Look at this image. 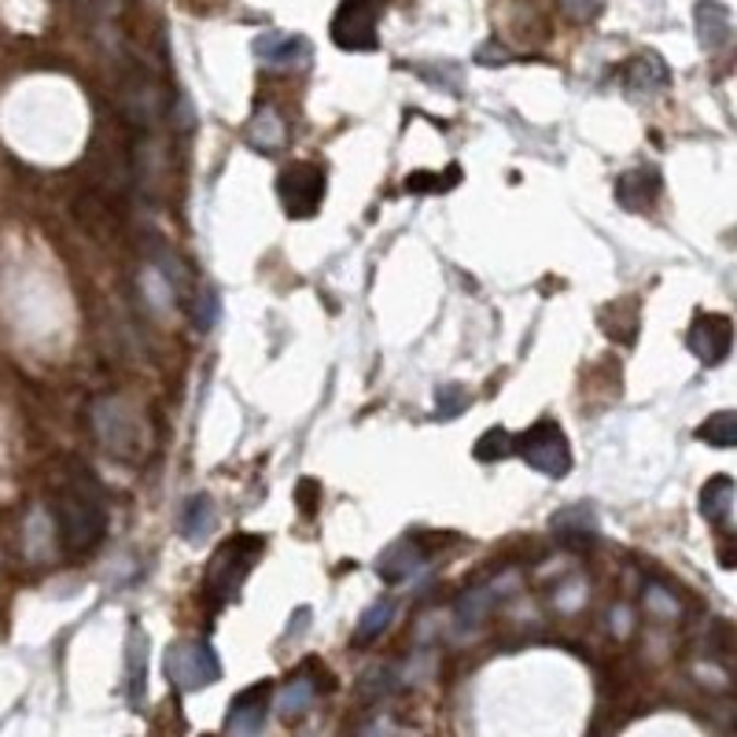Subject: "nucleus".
I'll return each mask as SVG.
<instances>
[{
  "label": "nucleus",
  "mask_w": 737,
  "mask_h": 737,
  "mask_svg": "<svg viewBox=\"0 0 737 737\" xmlns=\"http://www.w3.org/2000/svg\"><path fill=\"white\" fill-rule=\"evenodd\" d=\"M93 424L100 443L108 446L111 454H122V458H133L144 443V428L137 421V413L125 410V402L119 399H100L93 406Z\"/></svg>",
  "instance_id": "7"
},
{
  "label": "nucleus",
  "mask_w": 737,
  "mask_h": 737,
  "mask_svg": "<svg viewBox=\"0 0 737 737\" xmlns=\"http://www.w3.org/2000/svg\"><path fill=\"white\" fill-rule=\"evenodd\" d=\"M693 19H697V37H701V48H708V52H723V48L730 45L734 15L726 4H720V0H701Z\"/></svg>",
  "instance_id": "12"
},
{
  "label": "nucleus",
  "mask_w": 737,
  "mask_h": 737,
  "mask_svg": "<svg viewBox=\"0 0 737 737\" xmlns=\"http://www.w3.org/2000/svg\"><path fill=\"white\" fill-rule=\"evenodd\" d=\"M553 531H557V539L565 542V546L587 549V546H594V539H597V517L590 506L560 509L557 517H553Z\"/></svg>",
  "instance_id": "14"
},
{
  "label": "nucleus",
  "mask_w": 737,
  "mask_h": 737,
  "mask_svg": "<svg viewBox=\"0 0 737 737\" xmlns=\"http://www.w3.org/2000/svg\"><path fill=\"white\" fill-rule=\"evenodd\" d=\"M144 693H148V635L133 619L130 635H125V697L133 708H141Z\"/></svg>",
  "instance_id": "11"
},
{
  "label": "nucleus",
  "mask_w": 737,
  "mask_h": 737,
  "mask_svg": "<svg viewBox=\"0 0 737 737\" xmlns=\"http://www.w3.org/2000/svg\"><path fill=\"white\" fill-rule=\"evenodd\" d=\"M376 26H380V0H339L328 34L343 52H376L380 45Z\"/></svg>",
  "instance_id": "4"
},
{
  "label": "nucleus",
  "mask_w": 737,
  "mask_h": 737,
  "mask_svg": "<svg viewBox=\"0 0 737 737\" xmlns=\"http://www.w3.org/2000/svg\"><path fill=\"white\" fill-rule=\"evenodd\" d=\"M52 512H56V528H60V542L67 553H89L104 542L108 506H104V494L85 469L67 476Z\"/></svg>",
  "instance_id": "1"
},
{
  "label": "nucleus",
  "mask_w": 737,
  "mask_h": 737,
  "mask_svg": "<svg viewBox=\"0 0 737 737\" xmlns=\"http://www.w3.org/2000/svg\"><path fill=\"white\" fill-rule=\"evenodd\" d=\"M251 48H255V56L266 67H299L314 52V45H310L303 34H285V31L258 34L255 41H251Z\"/></svg>",
  "instance_id": "10"
},
{
  "label": "nucleus",
  "mask_w": 737,
  "mask_h": 737,
  "mask_svg": "<svg viewBox=\"0 0 737 737\" xmlns=\"http://www.w3.org/2000/svg\"><path fill=\"white\" fill-rule=\"evenodd\" d=\"M517 454L549 480H565L571 472V446L557 421H539L523 435H517Z\"/></svg>",
  "instance_id": "3"
},
{
  "label": "nucleus",
  "mask_w": 737,
  "mask_h": 737,
  "mask_svg": "<svg viewBox=\"0 0 737 737\" xmlns=\"http://www.w3.org/2000/svg\"><path fill=\"white\" fill-rule=\"evenodd\" d=\"M472 454H476V461H502L509 458V454H517V435L506 432V428H487L480 435V443L472 446Z\"/></svg>",
  "instance_id": "23"
},
{
  "label": "nucleus",
  "mask_w": 737,
  "mask_h": 737,
  "mask_svg": "<svg viewBox=\"0 0 737 737\" xmlns=\"http://www.w3.org/2000/svg\"><path fill=\"white\" fill-rule=\"evenodd\" d=\"M697 439L720 446V450H730V446L737 443V421H734V413H730V410L712 413V416H708V421L701 424V428H697Z\"/></svg>",
  "instance_id": "22"
},
{
  "label": "nucleus",
  "mask_w": 737,
  "mask_h": 737,
  "mask_svg": "<svg viewBox=\"0 0 737 737\" xmlns=\"http://www.w3.org/2000/svg\"><path fill=\"white\" fill-rule=\"evenodd\" d=\"M661 196V170H630L616 181V200L627 210H645L649 203Z\"/></svg>",
  "instance_id": "16"
},
{
  "label": "nucleus",
  "mask_w": 737,
  "mask_h": 737,
  "mask_svg": "<svg viewBox=\"0 0 737 737\" xmlns=\"http://www.w3.org/2000/svg\"><path fill=\"white\" fill-rule=\"evenodd\" d=\"M221 317V299L215 288H203V292L196 295V325L207 333V328H215Z\"/></svg>",
  "instance_id": "25"
},
{
  "label": "nucleus",
  "mask_w": 737,
  "mask_h": 737,
  "mask_svg": "<svg viewBox=\"0 0 737 737\" xmlns=\"http://www.w3.org/2000/svg\"><path fill=\"white\" fill-rule=\"evenodd\" d=\"M325 189H328V178L314 162H292V167H285L277 178V196L292 218H314L325 200Z\"/></svg>",
  "instance_id": "6"
},
{
  "label": "nucleus",
  "mask_w": 737,
  "mask_h": 737,
  "mask_svg": "<svg viewBox=\"0 0 737 737\" xmlns=\"http://www.w3.org/2000/svg\"><path fill=\"white\" fill-rule=\"evenodd\" d=\"M464 406H469V395H464L461 384H443L439 387V416H461Z\"/></svg>",
  "instance_id": "27"
},
{
  "label": "nucleus",
  "mask_w": 737,
  "mask_h": 737,
  "mask_svg": "<svg viewBox=\"0 0 737 737\" xmlns=\"http://www.w3.org/2000/svg\"><path fill=\"white\" fill-rule=\"evenodd\" d=\"M262 553H266V539L262 535L226 539L215 549V557L207 560V571H203V605H207L210 613L226 608L229 601L240 594V587H244V579L255 571Z\"/></svg>",
  "instance_id": "2"
},
{
  "label": "nucleus",
  "mask_w": 737,
  "mask_h": 737,
  "mask_svg": "<svg viewBox=\"0 0 737 737\" xmlns=\"http://www.w3.org/2000/svg\"><path fill=\"white\" fill-rule=\"evenodd\" d=\"M247 144L258 152H277L285 144V122L277 119V111H258L247 125Z\"/></svg>",
  "instance_id": "21"
},
{
  "label": "nucleus",
  "mask_w": 737,
  "mask_h": 737,
  "mask_svg": "<svg viewBox=\"0 0 737 737\" xmlns=\"http://www.w3.org/2000/svg\"><path fill=\"white\" fill-rule=\"evenodd\" d=\"M560 8H565L571 19H590V15H597L601 0H560Z\"/></svg>",
  "instance_id": "28"
},
{
  "label": "nucleus",
  "mask_w": 737,
  "mask_h": 737,
  "mask_svg": "<svg viewBox=\"0 0 737 737\" xmlns=\"http://www.w3.org/2000/svg\"><path fill=\"white\" fill-rule=\"evenodd\" d=\"M730 512H734V480L730 476L708 480V487L701 491V517L715 523L720 531H730Z\"/></svg>",
  "instance_id": "18"
},
{
  "label": "nucleus",
  "mask_w": 737,
  "mask_h": 737,
  "mask_svg": "<svg viewBox=\"0 0 737 737\" xmlns=\"http://www.w3.org/2000/svg\"><path fill=\"white\" fill-rule=\"evenodd\" d=\"M395 608H399V605H395L391 597H384V601H376V605H368L365 613H362V619H358V627H354V642L358 645L376 642V638H380L384 630L391 627Z\"/></svg>",
  "instance_id": "20"
},
{
  "label": "nucleus",
  "mask_w": 737,
  "mask_h": 737,
  "mask_svg": "<svg viewBox=\"0 0 737 737\" xmlns=\"http://www.w3.org/2000/svg\"><path fill=\"white\" fill-rule=\"evenodd\" d=\"M458 181H461V167H458V162H454V167H446V173H428V170L410 173L406 189L416 192V196H428V192H450Z\"/></svg>",
  "instance_id": "24"
},
{
  "label": "nucleus",
  "mask_w": 737,
  "mask_h": 737,
  "mask_svg": "<svg viewBox=\"0 0 737 737\" xmlns=\"http://www.w3.org/2000/svg\"><path fill=\"white\" fill-rule=\"evenodd\" d=\"M487 605H491V594L487 590H469V594H464L461 601H458V619L461 624H476V619L487 613Z\"/></svg>",
  "instance_id": "26"
},
{
  "label": "nucleus",
  "mask_w": 737,
  "mask_h": 737,
  "mask_svg": "<svg viewBox=\"0 0 737 737\" xmlns=\"http://www.w3.org/2000/svg\"><path fill=\"white\" fill-rule=\"evenodd\" d=\"M314 494H317V483L314 480H303L299 483V506H303V512H314Z\"/></svg>",
  "instance_id": "30"
},
{
  "label": "nucleus",
  "mask_w": 737,
  "mask_h": 737,
  "mask_svg": "<svg viewBox=\"0 0 737 737\" xmlns=\"http://www.w3.org/2000/svg\"><path fill=\"white\" fill-rule=\"evenodd\" d=\"M627 85L635 93H664L672 85V71L656 52H642L627 67Z\"/></svg>",
  "instance_id": "17"
},
{
  "label": "nucleus",
  "mask_w": 737,
  "mask_h": 737,
  "mask_svg": "<svg viewBox=\"0 0 737 737\" xmlns=\"http://www.w3.org/2000/svg\"><path fill=\"white\" fill-rule=\"evenodd\" d=\"M686 343H690V351L697 354V362L723 365L734 347V322L726 314H697Z\"/></svg>",
  "instance_id": "8"
},
{
  "label": "nucleus",
  "mask_w": 737,
  "mask_h": 737,
  "mask_svg": "<svg viewBox=\"0 0 737 737\" xmlns=\"http://www.w3.org/2000/svg\"><path fill=\"white\" fill-rule=\"evenodd\" d=\"M181 535L184 542H192V546H203V542L210 539V531L218 528V506L210 494H192L189 502L181 506Z\"/></svg>",
  "instance_id": "13"
},
{
  "label": "nucleus",
  "mask_w": 737,
  "mask_h": 737,
  "mask_svg": "<svg viewBox=\"0 0 737 737\" xmlns=\"http://www.w3.org/2000/svg\"><path fill=\"white\" fill-rule=\"evenodd\" d=\"M269 697H274V686L269 682H255V686H247L244 693L232 697V708L226 715V730L229 734H258L269 715Z\"/></svg>",
  "instance_id": "9"
},
{
  "label": "nucleus",
  "mask_w": 737,
  "mask_h": 737,
  "mask_svg": "<svg viewBox=\"0 0 737 737\" xmlns=\"http://www.w3.org/2000/svg\"><path fill=\"white\" fill-rule=\"evenodd\" d=\"M317 690H322V686H317L310 675H295L292 682H288L285 690H280V701H277L280 720L292 723V720H299V715H306L310 704L317 701Z\"/></svg>",
  "instance_id": "19"
},
{
  "label": "nucleus",
  "mask_w": 737,
  "mask_h": 737,
  "mask_svg": "<svg viewBox=\"0 0 737 737\" xmlns=\"http://www.w3.org/2000/svg\"><path fill=\"white\" fill-rule=\"evenodd\" d=\"M167 678L178 693L203 690V686H215L221 678V661L210 642H178L167 653Z\"/></svg>",
  "instance_id": "5"
},
{
  "label": "nucleus",
  "mask_w": 737,
  "mask_h": 737,
  "mask_svg": "<svg viewBox=\"0 0 737 737\" xmlns=\"http://www.w3.org/2000/svg\"><path fill=\"white\" fill-rule=\"evenodd\" d=\"M421 568H424V549L416 546L413 539L391 542V546L380 553V565H376L384 583H402V579H410L413 571H421Z\"/></svg>",
  "instance_id": "15"
},
{
  "label": "nucleus",
  "mask_w": 737,
  "mask_h": 737,
  "mask_svg": "<svg viewBox=\"0 0 737 737\" xmlns=\"http://www.w3.org/2000/svg\"><path fill=\"white\" fill-rule=\"evenodd\" d=\"M421 74H424V77H435V82H439V85L446 82V77H450L454 89H461V67H458V63H443L439 71H428V67H421Z\"/></svg>",
  "instance_id": "29"
}]
</instances>
